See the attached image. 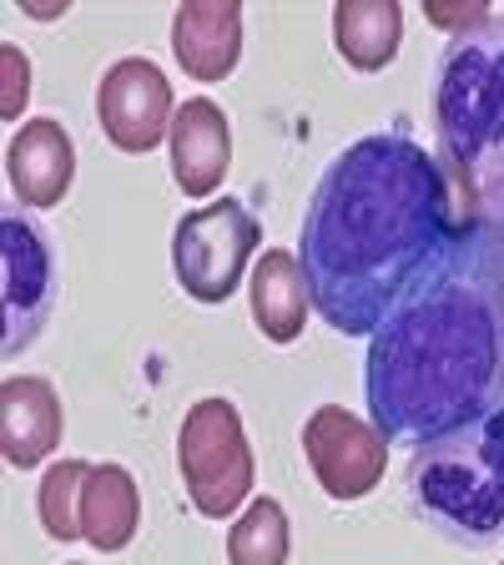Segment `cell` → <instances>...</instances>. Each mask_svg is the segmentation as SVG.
<instances>
[{"mask_svg": "<svg viewBox=\"0 0 504 565\" xmlns=\"http://www.w3.org/2000/svg\"><path fill=\"white\" fill-rule=\"evenodd\" d=\"M364 394L388 445H429L504 404V207L444 237L368 339Z\"/></svg>", "mask_w": 504, "mask_h": 565, "instance_id": "obj_1", "label": "cell"}, {"mask_svg": "<svg viewBox=\"0 0 504 565\" xmlns=\"http://www.w3.org/2000/svg\"><path fill=\"white\" fill-rule=\"evenodd\" d=\"M484 192L404 131H374L343 147L318 177L298 233V263L323 323L358 339L384 323L444 237L484 212Z\"/></svg>", "mask_w": 504, "mask_h": 565, "instance_id": "obj_2", "label": "cell"}, {"mask_svg": "<svg viewBox=\"0 0 504 565\" xmlns=\"http://www.w3.org/2000/svg\"><path fill=\"white\" fill-rule=\"evenodd\" d=\"M409 505L454 545H494L504 535V409L419 445L409 465Z\"/></svg>", "mask_w": 504, "mask_h": 565, "instance_id": "obj_3", "label": "cell"}, {"mask_svg": "<svg viewBox=\"0 0 504 565\" xmlns=\"http://www.w3.org/2000/svg\"><path fill=\"white\" fill-rule=\"evenodd\" d=\"M435 121L444 167L459 182L474 188V172L504 162V15L444 41L435 71Z\"/></svg>", "mask_w": 504, "mask_h": 565, "instance_id": "obj_4", "label": "cell"}, {"mask_svg": "<svg viewBox=\"0 0 504 565\" xmlns=\"http://www.w3.org/2000/svg\"><path fill=\"white\" fill-rule=\"evenodd\" d=\"M176 470L197 515L227 520L253 494V445L233 399H202L187 409L176 435Z\"/></svg>", "mask_w": 504, "mask_h": 565, "instance_id": "obj_5", "label": "cell"}, {"mask_svg": "<svg viewBox=\"0 0 504 565\" xmlns=\"http://www.w3.org/2000/svg\"><path fill=\"white\" fill-rule=\"evenodd\" d=\"M258 243H262L258 217L237 198L187 212L172 233V268L182 294L197 298V303H227L247 273V258L258 253Z\"/></svg>", "mask_w": 504, "mask_h": 565, "instance_id": "obj_6", "label": "cell"}, {"mask_svg": "<svg viewBox=\"0 0 504 565\" xmlns=\"http://www.w3.org/2000/svg\"><path fill=\"white\" fill-rule=\"evenodd\" d=\"M0 268H6V353H21L25 343L41 339L56 303L51 233L21 202H6L0 212Z\"/></svg>", "mask_w": 504, "mask_h": 565, "instance_id": "obj_7", "label": "cell"}, {"mask_svg": "<svg viewBox=\"0 0 504 565\" xmlns=\"http://www.w3.org/2000/svg\"><path fill=\"white\" fill-rule=\"evenodd\" d=\"M303 455L329 500H364L388 470V439L378 435V424L339 404L313 409V419L303 424Z\"/></svg>", "mask_w": 504, "mask_h": 565, "instance_id": "obj_8", "label": "cell"}, {"mask_svg": "<svg viewBox=\"0 0 504 565\" xmlns=\"http://www.w3.org/2000/svg\"><path fill=\"white\" fill-rule=\"evenodd\" d=\"M172 82L147 56H121L96 86V121L117 152H157L172 137Z\"/></svg>", "mask_w": 504, "mask_h": 565, "instance_id": "obj_9", "label": "cell"}, {"mask_svg": "<svg viewBox=\"0 0 504 565\" xmlns=\"http://www.w3.org/2000/svg\"><path fill=\"white\" fill-rule=\"evenodd\" d=\"M172 177L187 198H212L223 188L227 162H233V127H227V111L212 96H192V102L176 106L172 117Z\"/></svg>", "mask_w": 504, "mask_h": 565, "instance_id": "obj_10", "label": "cell"}, {"mask_svg": "<svg viewBox=\"0 0 504 565\" xmlns=\"http://www.w3.org/2000/svg\"><path fill=\"white\" fill-rule=\"evenodd\" d=\"M172 56L192 82H227L243 61V6L187 0L172 15Z\"/></svg>", "mask_w": 504, "mask_h": 565, "instance_id": "obj_11", "label": "cell"}, {"mask_svg": "<svg viewBox=\"0 0 504 565\" xmlns=\"http://www.w3.org/2000/svg\"><path fill=\"white\" fill-rule=\"evenodd\" d=\"M6 177L21 207H56L76 177V147L56 117H31L6 147Z\"/></svg>", "mask_w": 504, "mask_h": 565, "instance_id": "obj_12", "label": "cell"}, {"mask_svg": "<svg viewBox=\"0 0 504 565\" xmlns=\"http://www.w3.org/2000/svg\"><path fill=\"white\" fill-rule=\"evenodd\" d=\"M0 445L15 470H35L61 445V399L51 379L11 374L0 384Z\"/></svg>", "mask_w": 504, "mask_h": 565, "instance_id": "obj_13", "label": "cell"}, {"mask_svg": "<svg viewBox=\"0 0 504 565\" xmlns=\"http://www.w3.org/2000/svg\"><path fill=\"white\" fill-rule=\"evenodd\" d=\"M247 303H253V323L262 339L293 343L308 323V308H313V288H308L298 253L268 247L253 268V282H247Z\"/></svg>", "mask_w": 504, "mask_h": 565, "instance_id": "obj_14", "label": "cell"}, {"mask_svg": "<svg viewBox=\"0 0 504 565\" xmlns=\"http://www.w3.org/2000/svg\"><path fill=\"white\" fill-rule=\"evenodd\" d=\"M404 6L399 0H339L333 6V46L353 71H384L399 56Z\"/></svg>", "mask_w": 504, "mask_h": 565, "instance_id": "obj_15", "label": "cell"}, {"mask_svg": "<svg viewBox=\"0 0 504 565\" xmlns=\"http://www.w3.org/2000/svg\"><path fill=\"white\" fill-rule=\"evenodd\" d=\"M141 525V494L127 465H92L82 494V541L96 551H127Z\"/></svg>", "mask_w": 504, "mask_h": 565, "instance_id": "obj_16", "label": "cell"}, {"mask_svg": "<svg viewBox=\"0 0 504 565\" xmlns=\"http://www.w3.org/2000/svg\"><path fill=\"white\" fill-rule=\"evenodd\" d=\"M288 551H293V530H288V510L272 494L253 500L233 520V535H227L233 565H288Z\"/></svg>", "mask_w": 504, "mask_h": 565, "instance_id": "obj_17", "label": "cell"}, {"mask_svg": "<svg viewBox=\"0 0 504 565\" xmlns=\"http://www.w3.org/2000/svg\"><path fill=\"white\" fill-rule=\"evenodd\" d=\"M86 459H61L51 465L41 490H35V515L46 525L51 541H82V494H86Z\"/></svg>", "mask_w": 504, "mask_h": 565, "instance_id": "obj_18", "label": "cell"}, {"mask_svg": "<svg viewBox=\"0 0 504 565\" xmlns=\"http://www.w3.org/2000/svg\"><path fill=\"white\" fill-rule=\"evenodd\" d=\"M0 66H6V102H0V111H6V121H15L25 106V92H31V61H25L21 46H0Z\"/></svg>", "mask_w": 504, "mask_h": 565, "instance_id": "obj_19", "label": "cell"}, {"mask_svg": "<svg viewBox=\"0 0 504 565\" xmlns=\"http://www.w3.org/2000/svg\"><path fill=\"white\" fill-rule=\"evenodd\" d=\"M423 15H429L435 25H444L449 35H464V31H474L480 21H490L494 11L484 6V0H474V6H439V0H429V6H423Z\"/></svg>", "mask_w": 504, "mask_h": 565, "instance_id": "obj_20", "label": "cell"}, {"mask_svg": "<svg viewBox=\"0 0 504 565\" xmlns=\"http://www.w3.org/2000/svg\"><path fill=\"white\" fill-rule=\"evenodd\" d=\"M484 198H490V202H500V207H504V172H500V188H490V192H484Z\"/></svg>", "mask_w": 504, "mask_h": 565, "instance_id": "obj_21", "label": "cell"}, {"mask_svg": "<svg viewBox=\"0 0 504 565\" xmlns=\"http://www.w3.org/2000/svg\"><path fill=\"white\" fill-rule=\"evenodd\" d=\"M71 565H76V561H71Z\"/></svg>", "mask_w": 504, "mask_h": 565, "instance_id": "obj_22", "label": "cell"}]
</instances>
